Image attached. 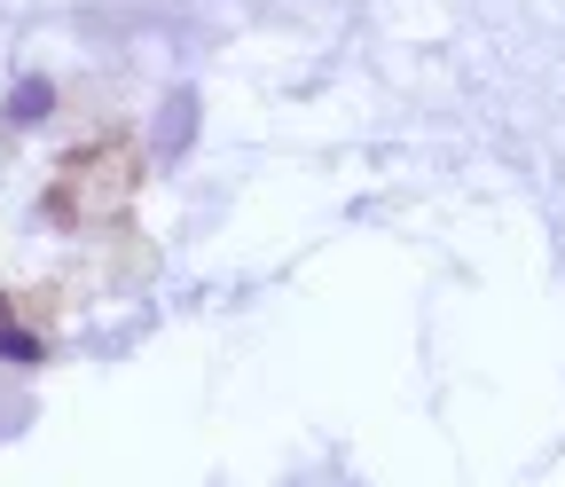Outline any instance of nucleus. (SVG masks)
<instances>
[{"mask_svg": "<svg viewBox=\"0 0 565 487\" xmlns=\"http://www.w3.org/2000/svg\"><path fill=\"white\" fill-rule=\"evenodd\" d=\"M9 322H17V315H9V299H0V330H9Z\"/></svg>", "mask_w": 565, "mask_h": 487, "instance_id": "nucleus-3", "label": "nucleus"}, {"mask_svg": "<svg viewBox=\"0 0 565 487\" xmlns=\"http://www.w3.org/2000/svg\"><path fill=\"white\" fill-rule=\"evenodd\" d=\"M47 110H55V87H47V80H17L0 118H9V126H32V118H47Z\"/></svg>", "mask_w": 565, "mask_h": 487, "instance_id": "nucleus-1", "label": "nucleus"}, {"mask_svg": "<svg viewBox=\"0 0 565 487\" xmlns=\"http://www.w3.org/2000/svg\"><path fill=\"white\" fill-rule=\"evenodd\" d=\"M0 362H40V338L9 322V330H0Z\"/></svg>", "mask_w": 565, "mask_h": 487, "instance_id": "nucleus-2", "label": "nucleus"}]
</instances>
